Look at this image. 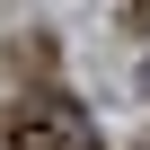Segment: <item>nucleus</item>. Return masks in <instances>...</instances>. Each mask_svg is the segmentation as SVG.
<instances>
[{
	"label": "nucleus",
	"instance_id": "obj_1",
	"mask_svg": "<svg viewBox=\"0 0 150 150\" xmlns=\"http://www.w3.org/2000/svg\"><path fill=\"white\" fill-rule=\"evenodd\" d=\"M0 150H97V124L71 97H18L0 115Z\"/></svg>",
	"mask_w": 150,
	"mask_h": 150
}]
</instances>
